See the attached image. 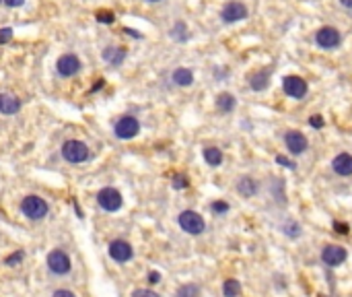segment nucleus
Masks as SVG:
<instances>
[{"label":"nucleus","instance_id":"obj_27","mask_svg":"<svg viewBox=\"0 0 352 297\" xmlns=\"http://www.w3.org/2000/svg\"><path fill=\"white\" fill-rule=\"evenodd\" d=\"M187 184H189V182H187L185 175H175V177H173V188H177V190H179V188H187Z\"/></svg>","mask_w":352,"mask_h":297},{"label":"nucleus","instance_id":"obj_4","mask_svg":"<svg viewBox=\"0 0 352 297\" xmlns=\"http://www.w3.org/2000/svg\"><path fill=\"white\" fill-rule=\"evenodd\" d=\"M179 227L189 235H200L204 231L206 223H204L202 215H198L196 211H183L179 215Z\"/></svg>","mask_w":352,"mask_h":297},{"label":"nucleus","instance_id":"obj_8","mask_svg":"<svg viewBox=\"0 0 352 297\" xmlns=\"http://www.w3.org/2000/svg\"><path fill=\"white\" fill-rule=\"evenodd\" d=\"M48 269L54 275H66V273H70V258L62 250H54L48 256Z\"/></svg>","mask_w":352,"mask_h":297},{"label":"nucleus","instance_id":"obj_36","mask_svg":"<svg viewBox=\"0 0 352 297\" xmlns=\"http://www.w3.org/2000/svg\"><path fill=\"white\" fill-rule=\"evenodd\" d=\"M340 5L346 9H352V0H340Z\"/></svg>","mask_w":352,"mask_h":297},{"label":"nucleus","instance_id":"obj_31","mask_svg":"<svg viewBox=\"0 0 352 297\" xmlns=\"http://www.w3.org/2000/svg\"><path fill=\"white\" fill-rule=\"evenodd\" d=\"M309 122H311L313 128H322V126H324V118H322V116H311Z\"/></svg>","mask_w":352,"mask_h":297},{"label":"nucleus","instance_id":"obj_23","mask_svg":"<svg viewBox=\"0 0 352 297\" xmlns=\"http://www.w3.org/2000/svg\"><path fill=\"white\" fill-rule=\"evenodd\" d=\"M198 295H200L198 285H181L175 293V297H198Z\"/></svg>","mask_w":352,"mask_h":297},{"label":"nucleus","instance_id":"obj_10","mask_svg":"<svg viewBox=\"0 0 352 297\" xmlns=\"http://www.w3.org/2000/svg\"><path fill=\"white\" fill-rule=\"evenodd\" d=\"M132 254H134V250H132V246L128 244V242H124V240H115V242H111L109 244V256L115 260V262H128L132 258Z\"/></svg>","mask_w":352,"mask_h":297},{"label":"nucleus","instance_id":"obj_38","mask_svg":"<svg viewBox=\"0 0 352 297\" xmlns=\"http://www.w3.org/2000/svg\"><path fill=\"white\" fill-rule=\"evenodd\" d=\"M0 3H3V0H0Z\"/></svg>","mask_w":352,"mask_h":297},{"label":"nucleus","instance_id":"obj_35","mask_svg":"<svg viewBox=\"0 0 352 297\" xmlns=\"http://www.w3.org/2000/svg\"><path fill=\"white\" fill-rule=\"evenodd\" d=\"M334 229L338 233H348V225H344V223H334Z\"/></svg>","mask_w":352,"mask_h":297},{"label":"nucleus","instance_id":"obj_28","mask_svg":"<svg viewBox=\"0 0 352 297\" xmlns=\"http://www.w3.org/2000/svg\"><path fill=\"white\" fill-rule=\"evenodd\" d=\"M132 297H159V295L154 291H150V289H136L132 293Z\"/></svg>","mask_w":352,"mask_h":297},{"label":"nucleus","instance_id":"obj_13","mask_svg":"<svg viewBox=\"0 0 352 297\" xmlns=\"http://www.w3.org/2000/svg\"><path fill=\"white\" fill-rule=\"evenodd\" d=\"M346 250L342 246H326L324 252H322V260L328 264V266H338L346 260Z\"/></svg>","mask_w":352,"mask_h":297},{"label":"nucleus","instance_id":"obj_2","mask_svg":"<svg viewBox=\"0 0 352 297\" xmlns=\"http://www.w3.org/2000/svg\"><path fill=\"white\" fill-rule=\"evenodd\" d=\"M62 157L68 163H83L89 159V146L81 140H66L62 144Z\"/></svg>","mask_w":352,"mask_h":297},{"label":"nucleus","instance_id":"obj_19","mask_svg":"<svg viewBox=\"0 0 352 297\" xmlns=\"http://www.w3.org/2000/svg\"><path fill=\"white\" fill-rule=\"evenodd\" d=\"M173 83L179 87H189L194 83V75H191L189 68H177V70H173Z\"/></svg>","mask_w":352,"mask_h":297},{"label":"nucleus","instance_id":"obj_16","mask_svg":"<svg viewBox=\"0 0 352 297\" xmlns=\"http://www.w3.org/2000/svg\"><path fill=\"white\" fill-rule=\"evenodd\" d=\"M270 83V72L268 70H255L251 77H249V85L253 91H264Z\"/></svg>","mask_w":352,"mask_h":297},{"label":"nucleus","instance_id":"obj_24","mask_svg":"<svg viewBox=\"0 0 352 297\" xmlns=\"http://www.w3.org/2000/svg\"><path fill=\"white\" fill-rule=\"evenodd\" d=\"M95 17H97V21H99V23H107V25L115 21L111 11H97V15H95Z\"/></svg>","mask_w":352,"mask_h":297},{"label":"nucleus","instance_id":"obj_14","mask_svg":"<svg viewBox=\"0 0 352 297\" xmlns=\"http://www.w3.org/2000/svg\"><path fill=\"white\" fill-rule=\"evenodd\" d=\"M21 109V101L11 93H0V114L13 116Z\"/></svg>","mask_w":352,"mask_h":297},{"label":"nucleus","instance_id":"obj_1","mask_svg":"<svg viewBox=\"0 0 352 297\" xmlns=\"http://www.w3.org/2000/svg\"><path fill=\"white\" fill-rule=\"evenodd\" d=\"M21 211H23L25 217L33 219V221H40V219H44V217L48 215L50 206H48V202H46L44 198H40V196H25L23 202H21Z\"/></svg>","mask_w":352,"mask_h":297},{"label":"nucleus","instance_id":"obj_21","mask_svg":"<svg viewBox=\"0 0 352 297\" xmlns=\"http://www.w3.org/2000/svg\"><path fill=\"white\" fill-rule=\"evenodd\" d=\"M204 159H206L208 165L218 167V165L222 163V153H220V148H216V146H208V148H204Z\"/></svg>","mask_w":352,"mask_h":297},{"label":"nucleus","instance_id":"obj_37","mask_svg":"<svg viewBox=\"0 0 352 297\" xmlns=\"http://www.w3.org/2000/svg\"><path fill=\"white\" fill-rule=\"evenodd\" d=\"M148 3H159V0H148Z\"/></svg>","mask_w":352,"mask_h":297},{"label":"nucleus","instance_id":"obj_18","mask_svg":"<svg viewBox=\"0 0 352 297\" xmlns=\"http://www.w3.org/2000/svg\"><path fill=\"white\" fill-rule=\"evenodd\" d=\"M103 58L111 64V66H120L126 58V50L124 48H105L103 50Z\"/></svg>","mask_w":352,"mask_h":297},{"label":"nucleus","instance_id":"obj_9","mask_svg":"<svg viewBox=\"0 0 352 297\" xmlns=\"http://www.w3.org/2000/svg\"><path fill=\"white\" fill-rule=\"evenodd\" d=\"M315 42H317L319 48H324V50H334L340 44V31L334 27H322L315 35Z\"/></svg>","mask_w":352,"mask_h":297},{"label":"nucleus","instance_id":"obj_34","mask_svg":"<svg viewBox=\"0 0 352 297\" xmlns=\"http://www.w3.org/2000/svg\"><path fill=\"white\" fill-rule=\"evenodd\" d=\"M159 281H161V275H159V273H150V275H148V283H150V285H157Z\"/></svg>","mask_w":352,"mask_h":297},{"label":"nucleus","instance_id":"obj_33","mask_svg":"<svg viewBox=\"0 0 352 297\" xmlns=\"http://www.w3.org/2000/svg\"><path fill=\"white\" fill-rule=\"evenodd\" d=\"M3 3H5L7 7H11V9H17V7H23L25 0H3Z\"/></svg>","mask_w":352,"mask_h":297},{"label":"nucleus","instance_id":"obj_17","mask_svg":"<svg viewBox=\"0 0 352 297\" xmlns=\"http://www.w3.org/2000/svg\"><path fill=\"white\" fill-rule=\"evenodd\" d=\"M237 192L241 194V196H245V198H251L255 192H258V182L253 180V177H241L239 180V184H237Z\"/></svg>","mask_w":352,"mask_h":297},{"label":"nucleus","instance_id":"obj_7","mask_svg":"<svg viewBox=\"0 0 352 297\" xmlns=\"http://www.w3.org/2000/svg\"><path fill=\"white\" fill-rule=\"evenodd\" d=\"M282 89H284V93L289 95V97L301 99V97H305V93H307V83H305V79H301V77H297V75H291V77H284Z\"/></svg>","mask_w":352,"mask_h":297},{"label":"nucleus","instance_id":"obj_32","mask_svg":"<svg viewBox=\"0 0 352 297\" xmlns=\"http://www.w3.org/2000/svg\"><path fill=\"white\" fill-rule=\"evenodd\" d=\"M52 297H76V295L72 291H66V289H58V291H54Z\"/></svg>","mask_w":352,"mask_h":297},{"label":"nucleus","instance_id":"obj_11","mask_svg":"<svg viewBox=\"0 0 352 297\" xmlns=\"http://www.w3.org/2000/svg\"><path fill=\"white\" fill-rule=\"evenodd\" d=\"M284 142H286V146H289V151L293 155H301L305 148H307V138L299 130H289V132H286Z\"/></svg>","mask_w":352,"mask_h":297},{"label":"nucleus","instance_id":"obj_29","mask_svg":"<svg viewBox=\"0 0 352 297\" xmlns=\"http://www.w3.org/2000/svg\"><path fill=\"white\" fill-rule=\"evenodd\" d=\"M23 260V252H17V254H13V256H9L5 262L9 264V266H15V264H19Z\"/></svg>","mask_w":352,"mask_h":297},{"label":"nucleus","instance_id":"obj_3","mask_svg":"<svg viewBox=\"0 0 352 297\" xmlns=\"http://www.w3.org/2000/svg\"><path fill=\"white\" fill-rule=\"evenodd\" d=\"M113 132H115V136L122 138V140H130V138H134V136L140 132V122L136 120L134 116H122L120 120L115 122Z\"/></svg>","mask_w":352,"mask_h":297},{"label":"nucleus","instance_id":"obj_22","mask_svg":"<svg viewBox=\"0 0 352 297\" xmlns=\"http://www.w3.org/2000/svg\"><path fill=\"white\" fill-rule=\"evenodd\" d=\"M239 291H241V285L235 279H229V281H225V285H222V293H225V297H237Z\"/></svg>","mask_w":352,"mask_h":297},{"label":"nucleus","instance_id":"obj_6","mask_svg":"<svg viewBox=\"0 0 352 297\" xmlns=\"http://www.w3.org/2000/svg\"><path fill=\"white\" fill-rule=\"evenodd\" d=\"M97 202L103 211L107 213H115L122 209V194L115 190V188H103L99 194H97Z\"/></svg>","mask_w":352,"mask_h":297},{"label":"nucleus","instance_id":"obj_5","mask_svg":"<svg viewBox=\"0 0 352 297\" xmlns=\"http://www.w3.org/2000/svg\"><path fill=\"white\" fill-rule=\"evenodd\" d=\"M81 68H83V64H81V60L74 54H64V56L58 58V62H56V70L64 79H70V77L79 75Z\"/></svg>","mask_w":352,"mask_h":297},{"label":"nucleus","instance_id":"obj_15","mask_svg":"<svg viewBox=\"0 0 352 297\" xmlns=\"http://www.w3.org/2000/svg\"><path fill=\"white\" fill-rule=\"evenodd\" d=\"M332 165H334V171L338 175H352V155L340 153L338 157H334Z\"/></svg>","mask_w":352,"mask_h":297},{"label":"nucleus","instance_id":"obj_12","mask_svg":"<svg viewBox=\"0 0 352 297\" xmlns=\"http://www.w3.org/2000/svg\"><path fill=\"white\" fill-rule=\"evenodd\" d=\"M220 17H222V21H225V23H235V21H241V19H245V17H247V7H245V5H241V3H229L225 9H222Z\"/></svg>","mask_w":352,"mask_h":297},{"label":"nucleus","instance_id":"obj_26","mask_svg":"<svg viewBox=\"0 0 352 297\" xmlns=\"http://www.w3.org/2000/svg\"><path fill=\"white\" fill-rule=\"evenodd\" d=\"M212 211L222 215V213H227V211H229V204H227V202H222V200H216V202H212Z\"/></svg>","mask_w":352,"mask_h":297},{"label":"nucleus","instance_id":"obj_30","mask_svg":"<svg viewBox=\"0 0 352 297\" xmlns=\"http://www.w3.org/2000/svg\"><path fill=\"white\" fill-rule=\"evenodd\" d=\"M276 163H280V165H284V167H289V169H295V163H293L291 159L282 157V155H278V157H276Z\"/></svg>","mask_w":352,"mask_h":297},{"label":"nucleus","instance_id":"obj_20","mask_svg":"<svg viewBox=\"0 0 352 297\" xmlns=\"http://www.w3.org/2000/svg\"><path fill=\"white\" fill-rule=\"evenodd\" d=\"M235 97L231 95V93H220L218 97H216V107L220 109V112H225V114H229V112H233L235 109Z\"/></svg>","mask_w":352,"mask_h":297},{"label":"nucleus","instance_id":"obj_25","mask_svg":"<svg viewBox=\"0 0 352 297\" xmlns=\"http://www.w3.org/2000/svg\"><path fill=\"white\" fill-rule=\"evenodd\" d=\"M11 40H13V29L11 27L0 29V44H9Z\"/></svg>","mask_w":352,"mask_h":297}]
</instances>
